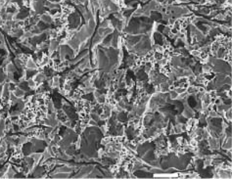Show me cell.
Listing matches in <instances>:
<instances>
[{
    "label": "cell",
    "mask_w": 232,
    "mask_h": 179,
    "mask_svg": "<svg viewBox=\"0 0 232 179\" xmlns=\"http://www.w3.org/2000/svg\"><path fill=\"white\" fill-rule=\"evenodd\" d=\"M40 21H42L45 24H51L53 22V17L50 14L46 13V14H42L40 16Z\"/></svg>",
    "instance_id": "cell-1"
},
{
    "label": "cell",
    "mask_w": 232,
    "mask_h": 179,
    "mask_svg": "<svg viewBox=\"0 0 232 179\" xmlns=\"http://www.w3.org/2000/svg\"><path fill=\"white\" fill-rule=\"evenodd\" d=\"M14 94H15V96L17 98H22V97H24V96H25V91L23 90V89H21L20 87H18V88L15 89Z\"/></svg>",
    "instance_id": "cell-2"
},
{
    "label": "cell",
    "mask_w": 232,
    "mask_h": 179,
    "mask_svg": "<svg viewBox=\"0 0 232 179\" xmlns=\"http://www.w3.org/2000/svg\"><path fill=\"white\" fill-rule=\"evenodd\" d=\"M0 40H4V37H3V34L0 33Z\"/></svg>",
    "instance_id": "cell-3"
}]
</instances>
